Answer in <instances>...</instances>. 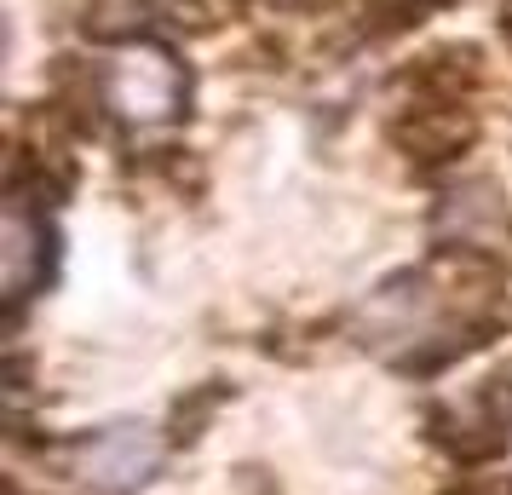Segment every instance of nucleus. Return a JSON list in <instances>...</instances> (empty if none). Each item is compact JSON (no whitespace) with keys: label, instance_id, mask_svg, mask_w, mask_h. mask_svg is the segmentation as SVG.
Segmentation results:
<instances>
[{"label":"nucleus","instance_id":"nucleus-8","mask_svg":"<svg viewBox=\"0 0 512 495\" xmlns=\"http://www.w3.org/2000/svg\"><path fill=\"white\" fill-rule=\"evenodd\" d=\"M432 6H438V0H363V12H369L380 29H409V24H420Z\"/></svg>","mask_w":512,"mask_h":495},{"label":"nucleus","instance_id":"nucleus-4","mask_svg":"<svg viewBox=\"0 0 512 495\" xmlns=\"http://www.w3.org/2000/svg\"><path fill=\"white\" fill-rule=\"evenodd\" d=\"M52 271V231L47 219L35 213L24 190H12L6 196V213H0V294H6V306L18 311L29 306V294L47 283Z\"/></svg>","mask_w":512,"mask_h":495},{"label":"nucleus","instance_id":"nucleus-6","mask_svg":"<svg viewBox=\"0 0 512 495\" xmlns=\"http://www.w3.org/2000/svg\"><path fill=\"white\" fill-rule=\"evenodd\" d=\"M478 81H484L478 47H438L403 75V87H409L415 98H455V104H472Z\"/></svg>","mask_w":512,"mask_h":495},{"label":"nucleus","instance_id":"nucleus-5","mask_svg":"<svg viewBox=\"0 0 512 495\" xmlns=\"http://www.w3.org/2000/svg\"><path fill=\"white\" fill-rule=\"evenodd\" d=\"M392 144L420 167H443L478 144V110L455 104V98H415L392 121Z\"/></svg>","mask_w":512,"mask_h":495},{"label":"nucleus","instance_id":"nucleus-7","mask_svg":"<svg viewBox=\"0 0 512 495\" xmlns=\"http://www.w3.org/2000/svg\"><path fill=\"white\" fill-rule=\"evenodd\" d=\"M443 225H455L461 231V254H484L495 260V248H501V236H507V208L495 202V190L478 185L472 196H455L449 208H443Z\"/></svg>","mask_w":512,"mask_h":495},{"label":"nucleus","instance_id":"nucleus-1","mask_svg":"<svg viewBox=\"0 0 512 495\" xmlns=\"http://www.w3.org/2000/svg\"><path fill=\"white\" fill-rule=\"evenodd\" d=\"M507 323L501 311V265L484 254L449 248L426 271L392 277L357 317V340L392 357L397 369H438L449 357L484 346Z\"/></svg>","mask_w":512,"mask_h":495},{"label":"nucleus","instance_id":"nucleus-10","mask_svg":"<svg viewBox=\"0 0 512 495\" xmlns=\"http://www.w3.org/2000/svg\"><path fill=\"white\" fill-rule=\"evenodd\" d=\"M507 29H512V0H507Z\"/></svg>","mask_w":512,"mask_h":495},{"label":"nucleus","instance_id":"nucleus-9","mask_svg":"<svg viewBox=\"0 0 512 495\" xmlns=\"http://www.w3.org/2000/svg\"><path fill=\"white\" fill-rule=\"evenodd\" d=\"M449 495H512V478H461Z\"/></svg>","mask_w":512,"mask_h":495},{"label":"nucleus","instance_id":"nucleus-2","mask_svg":"<svg viewBox=\"0 0 512 495\" xmlns=\"http://www.w3.org/2000/svg\"><path fill=\"white\" fill-rule=\"evenodd\" d=\"M185 98H190L185 64L162 41L139 35V41H121L104 58V110L121 127H167L185 110Z\"/></svg>","mask_w":512,"mask_h":495},{"label":"nucleus","instance_id":"nucleus-3","mask_svg":"<svg viewBox=\"0 0 512 495\" xmlns=\"http://www.w3.org/2000/svg\"><path fill=\"white\" fill-rule=\"evenodd\" d=\"M162 432L156 426H139V421H121V426H104V432H87L64 449V472L75 484H87L98 495H133L144 490L156 467H162Z\"/></svg>","mask_w":512,"mask_h":495}]
</instances>
